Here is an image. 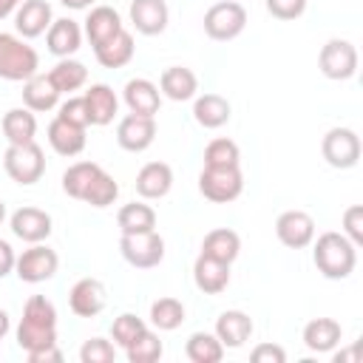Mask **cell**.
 I'll return each mask as SVG.
<instances>
[{"label":"cell","instance_id":"obj_33","mask_svg":"<svg viewBox=\"0 0 363 363\" xmlns=\"http://www.w3.org/2000/svg\"><path fill=\"white\" fill-rule=\"evenodd\" d=\"M48 77H51V82L57 85L60 94H74V91H79L88 82V68L79 60H74V57H62L48 71Z\"/></svg>","mask_w":363,"mask_h":363},{"label":"cell","instance_id":"obj_20","mask_svg":"<svg viewBox=\"0 0 363 363\" xmlns=\"http://www.w3.org/2000/svg\"><path fill=\"white\" fill-rule=\"evenodd\" d=\"M125 26H122V17L113 6H91L88 17H85V26H82V34L88 37L91 48L102 45L105 40H111L113 34H119Z\"/></svg>","mask_w":363,"mask_h":363},{"label":"cell","instance_id":"obj_35","mask_svg":"<svg viewBox=\"0 0 363 363\" xmlns=\"http://www.w3.org/2000/svg\"><path fill=\"white\" fill-rule=\"evenodd\" d=\"M150 323L159 329V332H173L184 323V303L179 298H156L150 303Z\"/></svg>","mask_w":363,"mask_h":363},{"label":"cell","instance_id":"obj_12","mask_svg":"<svg viewBox=\"0 0 363 363\" xmlns=\"http://www.w3.org/2000/svg\"><path fill=\"white\" fill-rule=\"evenodd\" d=\"M156 139V119L153 116H139V113H128L119 119L116 125V142L122 150L128 153H142L153 145Z\"/></svg>","mask_w":363,"mask_h":363},{"label":"cell","instance_id":"obj_28","mask_svg":"<svg viewBox=\"0 0 363 363\" xmlns=\"http://www.w3.org/2000/svg\"><path fill=\"white\" fill-rule=\"evenodd\" d=\"M136 45H133V34L128 28H122L119 34H113L111 40H105L102 45L94 48V57L102 68H122L133 60Z\"/></svg>","mask_w":363,"mask_h":363},{"label":"cell","instance_id":"obj_7","mask_svg":"<svg viewBox=\"0 0 363 363\" xmlns=\"http://www.w3.org/2000/svg\"><path fill=\"white\" fill-rule=\"evenodd\" d=\"M60 269V255L48 247V244H31L28 250H23L14 261V275L23 284H43L51 281Z\"/></svg>","mask_w":363,"mask_h":363},{"label":"cell","instance_id":"obj_29","mask_svg":"<svg viewBox=\"0 0 363 363\" xmlns=\"http://www.w3.org/2000/svg\"><path fill=\"white\" fill-rule=\"evenodd\" d=\"M193 119L207 128V130H216L221 125L230 122V102L221 96V94H201V96H193Z\"/></svg>","mask_w":363,"mask_h":363},{"label":"cell","instance_id":"obj_52","mask_svg":"<svg viewBox=\"0 0 363 363\" xmlns=\"http://www.w3.org/2000/svg\"><path fill=\"white\" fill-rule=\"evenodd\" d=\"M3 218H6V204H3V199H0V224H3Z\"/></svg>","mask_w":363,"mask_h":363},{"label":"cell","instance_id":"obj_4","mask_svg":"<svg viewBox=\"0 0 363 363\" xmlns=\"http://www.w3.org/2000/svg\"><path fill=\"white\" fill-rule=\"evenodd\" d=\"M3 170L17 184H34L45 173V153L37 142L9 145L6 153H3Z\"/></svg>","mask_w":363,"mask_h":363},{"label":"cell","instance_id":"obj_39","mask_svg":"<svg viewBox=\"0 0 363 363\" xmlns=\"http://www.w3.org/2000/svg\"><path fill=\"white\" fill-rule=\"evenodd\" d=\"M116 196H119V184H116V179H113L111 173L99 170V173L94 176V182L88 184L82 201L91 204V207H108V204L116 201Z\"/></svg>","mask_w":363,"mask_h":363},{"label":"cell","instance_id":"obj_50","mask_svg":"<svg viewBox=\"0 0 363 363\" xmlns=\"http://www.w3.org/2000/svg\"><path fill=\"white\" fill-rule=\"evenodd\" d=\"M65 9H74V11H82V9H91L96 0H60Z\"/></svg>","mask_w":363,"mask_h":363},{"label":"cell","instance_id":"obj_30","mask_svg":"<svg viewBox=\"0 0 363 363\" xmlns=\"http://www.w3.org/2000/svg\"><path fill=\"white\" fill-rule=\"evenodd\" d=\"M241 252V235L235 230H227V227H216L204 235L201 241V255H210L221 264H233Z\"/></svg>","mask_w":363,"mask_h":363},{"label":"cell","instance_id":"obj_42","mask_svg":"<svg viewBox=\"0 0 363 363\" xmlns=\"http://www.w3.org/2000/svg\"><path fill=\"white\" fill-rule=\"evenodd\" d=\"M354 247L363 244V207L360 204H349L343 210V230H340Z\"/></svg>","mask_w":363,"mask_h":363},{"label":"cell","instance_id":"obj_31","mask_svg":"<svg viewBox=\"0 0 363 363\" xmlns=\"http://www.w3.org/2000/svg\"><path fill=\"white\" fill-rule=\"evenodd\" d=\"M0 128L9 145H26V142H34L37 136V116L28 108H11L3 113Z\"/></svg>","mask_w":363,"mask_h":363},{"label":"cell","instance_id":"obj_5","mask_svg":"<svg viewBox=\"0 0 363 363\" xmlns=\"http://www.w3.org/2000/svg\"><path fill=\"white\" fill-rule=\"evenodd\" d=\"M244 28H247V9L238 0H221L204 11V34L216 43L235 40Z\"/></svg>","mask_w":363,"mask_h":363},{"label":"cell","instance_id":"obj_40","mask_svg":"<svg viewBox=\"0 0 363 363\" xmlns=\"http://www.w3.org/2000/svg\"><path fill=\"white\" fill-rule=\"evenodd\" d=\"M147 329V323L139 318V315H133V312H122L119 318H113V323H111V340H113V346H128V343H133L142 332Z\"/></svg>","mask_w":363,"mask_h":363},{"label":"cell","instance_id":"obj_1","mask_svg":"<svg viewBox=\"0 0 363 363\" xmlns=\"http://www.w3.org/2000/svg\"><path fill=\"white\" fill-rule=\"evenodd\" d=\"M51 343H57V309L45 295H31L17 323V346L28 354Z\"/></svg>","mask_w":363,"mask_h":363},{"label":"cell","instance_id":"obj_10","mask_svg":"<svg viewBox=\"0 0 363 363\" xmlns=\"http://www.w3.org/2000/svg\"><path fill=\"white\" fill-rule=\"evenodd\" d=\"M119 252L130 267L150 269V267H159L164 261V238L156 230L136 233V235H122L119 238Z\"/></svg>","mask_w":363,"mask_h":363},{"label":"cell","instance_id":"obj_2","mask_svg":"<svg viewBox=\"0 0 363 363\" xmlns=\"http://www.w3.org/2000/svg\"><path fill=\"white\" fill-rule=\"evenodd\" d=\"M312 261L323 278L343 281L357 267V247L343 233L329 230V233H320L318 238H312Z\"/></svg>","mask_w":363,"mask_h":363},{"label":"cell","instance_id":"obj_23","mask_svg":"<svg viewBox=\"0 0 363 363\" xmlns=\"http://www.w3.org/2000/svg\"><path fill=\"white\" fill-rule=\"evenodd\" d=\"M173 187V167L167 162H147L136 173V193L147 201L164 199Z\"/></svg>","mask_w":363,"mask_h":363},{"label":"cell","instance_id":"obj_46","mask_svg":"<svg viewBox=\"0 0 363 363\" xmlns=\"http://www.w3.org/2000/svg\"><path fill=\"white\" fill-rule=\"evenodd\" d=\"M26 357H28L31 363H60V360H62V352L57 349V343H51V346H43V349L28 352Z\"/></svg>","mask_w":363,"mask_h":363},{"label":"cell","instance_id":"obj_11","mask_svg":"<svg viewBox=\"0 0 363 363\" xmlns=\"http://www.w3.org/2000/svg\"><path fill=\"white\" fill-rule=\"evenodd\" d=\"M275 235L289 250H303L315 238V218L303 210H284L275 218Z\"/></svg>","mask_w":363,"mask_h":363},{"label":"cell","instance_id":"obj_16","mask_svg":"<svg viewBox=\"0 0 363 363\" xmlns=\"http://www.w3.org/2000/svg\"><path fill=\"white\" fill-rule=\"evenodd\" d=\"M128 14H130V26L145 37L162 34L167 28V20H170L164 0H130Z\"/></svg>","mask_w":363,"mask_h":363},{"label":"cell","instance_id":"obj_22","mask_svg":"<svg viewBox=\"0 0 363 363\" xmlns=\"http://www.w3.org/2000/svg\"><path fill=\"white\" fill-rule=\"evenodd\" d=\"M60 91H57V85L51 82V77L48 74H34V77H28L26 82H23V105L28 108V111H34V113H48V111H54L57 105H60Z\"/></svg>","mask_w":363,"mask_h":363},{"label":"cell","instance_id":"obj_44","mask_svg":"<svg viewBox=\"0 0 363 363\" xmlns=\"http://www.w3.org/2000/svg\"><path fill=\"white\" fill-rule=\"evenodd\" d=\"M267 11L275 20H298L306 11V0H267Z\"/></svg>","mask_w":363,"mask_h":363},{"label":"cell","instance_id":"obj_51","mask_svg":"<svg viewBox=\"0 0 363 363\" xmlns=\"http://www.w3.org/2000/svg\"><path fill=\"white\" fill-rule=\"evenodd\" d=\"M9 329H11V318H9L6 309H0V340L9 335Z\"/></svg>","mask_w":363,"mask_h":363},{"label":"cell","instance_id":"obj_18","mask_svg":"<svg viewBox=\"0 0 363 363\" xmlns=\"http://www.w3.org/2000/svg\"><path fill=\"white\" fill-rule=\"evenodd\" d=\"M122 99L128 105L130 113H139V116H156L159 113V105H162V94H159V85L145 79V77H136V79H128L125 88H122Z\"/></svg>","mask_w":363,"mask_h":363},{"label":"cell","instance_id":"obj_6","mask_svg":"<svg viewBox=\"0 0 363 363\" xmlns=\"http://www.w3.org/2000/svg\"><path fill=\"white\" fill-rule=\"evenodd\" d=\"M244 190L241 164L235 167H201L199 173V193L213 204H230Z\"/></svg>","mask_w":363,"mask_h":363},{"label":"cell","instance_id":"obj_45","mask_svg":"<svg viewBox=\"0 0 363 363\" xmlns=\"http://www.w3.org/2000/svg\"><path fill=\"white\" fill-rule=\"evenodd\" d=\"M250 360L252 363H284L286 360V352L278 343H258L250 352Z\"/></svg>","mask_w":363,"mask_h":363},{"label":"cell","instance_id":"obj_24","mask_svg":"<svg viewBox=\"0 0 363 363\" xmlns=\"http://www.w3.org/2000/svg\"><path fill=\"white\" fill-rule=\"evenodd\" d=\"M193 284L204 295H221L230 284V264H221V261L199 252V258L193 264Z\"/></svg>","mask_w":363,"mask_h":363},{"label":"cell","instance_id":"obj_47","mask_svg":"<svg viewBox=\"0 0 363 363\" xmlns=\"http://www.w3.org/2000/svg\"><path fill=\"white\" fill-rule=\"evenodd\" d=\"M14 261H17V252L11 250L9 241L0 238V278H6V275L14 272Z\"/></svg>","mask_w":363,"mask_h":363},{"label":"cell","instance_id":"obj_19","mask_svg":"<svg viewBox=\"0 0 363 363\" xmlns=\"http://www.w3.org/2000/svg\"><path fill=\"white\" fill-rule=\"evenodd\" d=\"M82 99H85L88 122H91L94 128L111 125V122H113V116L119 113V96H116V94H113V88H111V85H105V82H94V85L82 94Z\"/></svg>","mask_w":363,"mask_h":363},{"label":"cell","instance_id":"obj_37","mask_svg":"<svg viewBox=\"0 0 363 363\" xmlns=\"http://www.w3.org/2000/svg\"><path fill=\"white\" fill-rule=\"evenodd\" d=\"M241 164V150L233 139L218 136L204 147V167H235Z\"/></svg>","mask_w":363,"mask_h":363},{"label":"cell","instance_id":"obj_25","mask_svg":"<svg viewBox=\"0 0 363 363\" xmlns=\"http://www.w3.org/2000/svg\"><path fill=\"white\" fill-rule=\"evenodd\" d=\"M199 91V77L184 65H170L159 77V94L173 102H187Z\"/></svg>","mask_w":363,"mask_h":363},{"label":"cell","instance_id":"obj_21","mask_svg":"<svg viewBox=\"0 0 363 363\" xmlns=\"http://www.w3.org/2000/svg\"><path fill=\"white\" fill-rule=\"evenodd\" d=\"M216 337L224 349H241L252 337V318L241 309H227L216 318Z\"/></svg>","mask_w":363,"mask_h":363},{"label":"cell","instance_id":"obj_27","mask_svg":"<svg viewBox=\"0 0 363 363\" xmlns=\"http://www.w3.org/2000/svg\"><path fill=\"white\" fill-rule=\"evenodd\" d=\"M85 130H88V128H77V125H71V122L54 116L51 125H48V145H51L54 153H60V156H79V153L85 150V142H88Z\"/></svg>","mask_w":363,"mask_h":363},{"label":"cell","instance_id":"obj_15","mask_svg":"<svg viewBox=\"0 0 363 363\" xmlns=\"http://www.w3.org/2000/svg\"><path fill=\"white\" fill-rule=\"evenodd\" d=\"M51 20H54V14H51L48 0H23L14 11V31L23 40H34L48 31Z\"/></svg>","mask_w":363,"mask_h":363},{"label":"cell","instance_id":"obj_26","mask_svg":"<svg viewBox=\"0 0 363 363\" xmlns=\"http://www.w3.org/2000/svg\"><path fill=\"white\" fill-rule=\"evenodd\" d=\"M340 337H343V329H340V323L335 318H312L303 326V346L309 352H315V354L335 352Z\"/></svg>","mask_w":363,"mask_h":363},{"label":"cell","instance_id":"obj_8","mask_svg":"<svg viewBox=\"0 0 363 363\" xmlns=\"http://www.w3.org/2000/svg\"><path fill=\"white\" fill-rule=\"evenodd\" d=\"M318 68L326 79H352L357 74V48L354 43L349 40H340V37H332L323 43L320 54H318Z\"/></svg>","mask_w":363,"mask_h":363},{"label":"cell","instance_id":"obj_34","mask_svg":"<svg viewBox=\"0 0 363 363\" xmlns=\"http://www.w3.org/2000/svg\"><path fill=\"white\" fill-rule=\"evenodd\" d=\"M184 354L190 363H218L224 357V346L216 332H193L184 343Z\"/></svg>","mask_w":363,"mask_h":363},{"label":"cell","instance_id":"obj_49","mask_svg":"<svg viewBox=\"0 0 363 363\" xmlns=\"http://www.w3.org/2000/svg\"><path fill=\"white\" fill-rule=\"evenodd\" d=\"M20 3H23V0H0V20H6L9 14H14Z\"/></svg>","mask_w":363,"mask_h":363},{"label":"cell","instance_id":"obj_43","mask_svg":"<svg viewBox=\"0 0 363 363\" xmlns=\"http://www.w3.org/2000/svg\"><path fill=\"white\" fill-rule=\"evenodd\" d=\"M57 116L65 119V122H71V125H77V128H88V125H91V122H88V111H85V99H82V96H68V99L57 108Z\"/></svg>","mask_w":363,"mask_h":363},{"label":"cell","instance_id":"obj_48","mask_svg":"<svg viewBox=\"0 0 363 363\" xmlns=\"http://www.w3.org/2000/svg\"><path fill=\"white\" fill-rule=\"evenodd\" d=\"M335 363H357V343L352 346V349H343V352H335V357H332Z\"/></svg>","mask_w":363,"mask_h":363},{"label":"cell","instance_id":"obj_14","mask_svg":"<svg viewBox=\"0 0 363 363\" xmlns=\"http://www.w3.org/2000/svg\"><path fill=\"white\" fill-rule=\"evenodd\" d=\"M108 303L105 284L99 278H79L68 292V306L77 318H96Z\"/></svg>","mask_w":363,"mask_h":363},{"label":"cell","instance_id":"obj_41","mask_svg":"<svg viewBox=\"0 0 363 363\" xmlns=\"http://www.w3.org/2000/svg\"><path fill=\"white\" fill-rule=\"evenodd\" d=\"M116 357V346L105 337H91L82 343L79 349V360L82 363H111Z\"/></svg>","mask_w":363,"mask_h":363},{"label":"cell","instance_id":"obj_17","mask_svg":"<svg viewBox=\"0 0 363 363\" xmlns=\"http://www.w3.org/2000/svg\"><path fill=\"white\" fill-rule=\"evenodd\" d=\"M82 26L71 17H60V20H51L48 31H45V45L54 57H74L82 45Z\"/></svg>","mask_w":363,"mask_h":363},{"label":"cell","instance_id":"obj_32","mask_svg":"<svg viewBox=\"0 0 363 363\" xmlns=\"http://www.w3.org/2000/svg\"><path fill=\"white\" fill-rule=\"evenodd\" d=\"M116 224L122 230V235H136V233H150L156 230V210L145 201H130L122 204L116 213Z\"/></svg>","mask_w":363,"mask_h":363},{"label":"cell","instance_id":"obj_3","mask_svg":"<svg viewBox=\"0 0 363 363\" xmlns=\"http://www.w3.org/2000/svg\"><path fill=\"white\" fill-rule=\"evenodd\" d=\"M40 71V54L20 34L0 31V79L26 82Z\"/></svg>","mask_w":363,"mask_h":363},{"label":"cell","instance_id":"obj_13","mask_svg":"<svg viewBox=\"0 0 363 363\" xmlns=\"http://www.w3.org/2000/svg\"><path fill=\"white\" fill-rule=\"evenodd\" d=\"M9 224H11V233H14L20 241H26V244H40V241H45V238L51 235V224H54V221H51V216H48L45 210L26 204V207H17V210L11 213Z\"/></svg>","mask_w":363,"mask_h":363},{"label":"cell","instance_id":"obj_36","mask_svg":"<svg viewBox=\"0 0 363 363\" xmlns=\"http://www.w3.org/2000/svg\"><path fill=\"white\" fill-rule=\"evenodd\" d=\"M99 170H102V167H99L96 162H74V164H68V170L62 173V190H65L71 199H79V201H82L88 184L94 182V176H96Z\"/></svg>","mask_w":363,"mask_h":363},{"label":"cell","instance_id":"obj_38","mask_svg":"<svg viewBox=\"0 0 363 363\" xmlns=\"http://www.w3.org/2000/svg\"><path fill=\"white\" fill-rule=\"evenodd\" d=\"M125 354H128L130 363H156L164 354V346H162V340H159L156 332L145 329L133 343L125 346Z\"/></svg>","mask_w":363,"mask_h":363},{"label":"cell","instance_id":"obj_9","mask_svg":"<svg viewBox=\"0 0 363 363\" xmlns=\"http://www.w3.org/2000/svg\"><path fill=\"white\" fill-rule=\"evenodd\" d=\"M360 136L352 128H329L320 139V153L329 167L349 170L360 162Z\"/></svg>","mask_w":363,"mask_h":363}]
</instances>
